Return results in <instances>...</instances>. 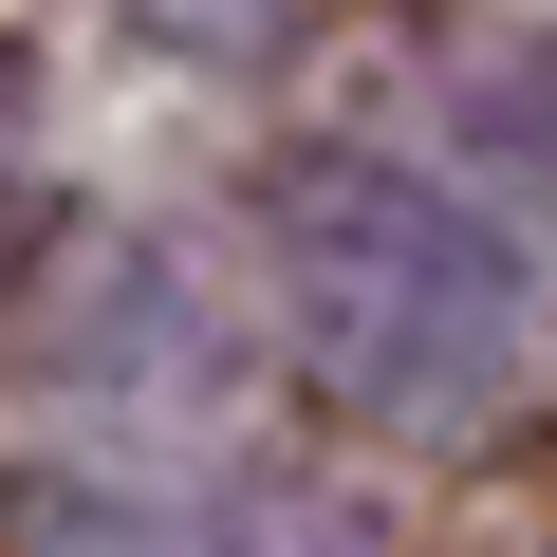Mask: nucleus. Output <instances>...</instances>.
<instances>
[{
    "mask_svg": "<svg viewBox=\"0 0 557 557\" xmlns=\"http://www.w3.org/2000/svg\"><path fill=\"white\" fill-rule=\"evenodd\" d=\"M260 278L298 317L317 391H354L372 428L465 446L539 372V260L502 242V205H465L409 149H298L260 186Z\"/></svg>",
    "mask_w": 557,
    "mask_h": 557,
    "instance_id": "obj_1",
    "label": "nucleus"
},
{
    "mask_svg": "<svg viewBox=\"0 0 557 557\" xmlns=\"http://www.w3.org/2000/svg\"><path fill=\"white\" fill-rule=\"evenodd\" d=\"M0 557H391V520L354 483L94 446V465H20L0 483Z\"/></svg>",
    "mask_w": 557,
    "mask_h": 557,
    "instance_id": "obj_2",
    "label": "nucleus"
},
{
    "mask_svg": "<svg viewBox=\"0 0 557 557\" xmlns=\"http://www.w3.org/2000/svg\"><path fill=\"white\" fill-rule=\"evenodd\" d=\"M57 391H94V409H205L223 391V317L186 298V260H75V298H38V335H20Z\"/></svg>",
    "mask_w": 557,
    "mask_h": 557,
    "instance_id": "obj_3",
    "label": "nucleus"
},
{
    "mask_svg": "<svg viewBox=\"0 0 557 557\" xmlns=\"http://www.w3.org/2000/svg\"><path fill=\"white\" fill-rule=\"evenodd\" d=\"M131 20H149L168 57H298L317 0H131Z\"/></svg>",
    "mask_w": 557,
    "mask_h": 557,
    "instance_id": "obj_4",
    "label": "nucleus"
},
{
    "mask_svg": "<svg viewBox=\"0 0 557 557\" xmlns=\"http://www.w3.org/2000/svg\"><path fill=\"white\" fill-rule=\"evenodd\" d=\"M483 149H502V168H520V186H557V57H539V75H502V94H483Z\"/></svg>",
    "mask_w": 557,
    "mask_h": 557,
    "instance_id": "obj_5",
    "label": "nucleus"
}]
</instances>
